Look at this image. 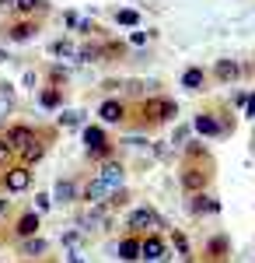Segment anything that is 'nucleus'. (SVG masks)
Listing matches in <instances>:
<instances>
[{
    "mask_svg": "<svg viewBox=\"0 0 255 263\" xmlns=\"http://www.w3.org/2000/svg\"><path fill=\"white\" fill-rule=\"evenodd\" d=\"M84 147H88V155L98 158V162H109V158L116 155V147H112L109 134H105L101 126H84Z\"/></svg>",
    "mask_w": 255,
    "mask_h": 263,
    "instance_id": "nucleus-1",
    "label": "nucleus"
},
{
    "mask_svg": "<svg viewBox=\"0 0 255 263\" xmlns=\"http://www.w3.org/2000/svg\"><path fill=\"white\" fill-rule=\"evenodd\" d=\"M140 112L151 123H172L178 116V105H175V99H147L140 105Z\"/></svg>",
    "mask_w": 255,
    "mask_h": 263,
    "instance_id": "nucleus-2",
    "label": "nucleus"
},
{
    "mask_svg": "<svg viewBox=\"0 0 255 263\" xmlns=\"http://www.w3.org/2000/svg\"><path fill=\"white\" fill-rule=\"evenodd\" d=\"M178 182H182V190L185 193H193V197H199V193H206V186H210V172L203 168V165H185L182 172H178Z\"/></svg>",
    "mask_w": 255,
    "mask_h": 263,
    "instance_id": "nucleus-3",
    "label": "nucleus"
},
{
    "mask_svg": "<svg viewBox=\"0 0 255 263\" xmlns=\"http://www.w3.org/2000/svg\"><path fill=\"white\" fill-rule=\"evenodd\" d=\"M126 224H130L133 235L143 239V235H151L154 228H161V218H157V211H151V207H137V211L130 214V221H126Z\"/></svg>",
    "mask_w": 255,
    "mask_h": 263,
    "instance_id": "nucleus-4",
    "label": "nucleus"
},
{
    "mask_svg": "<svg viewBox=\"0 0 255 263\" xmlns=\"http://www.w3.org/2000/svg\"><path fill=\"white\" fill-rule=\"evenodd\" d=\"M4 141L11 151H25L32 141H39V134H35V126H28V123H14L7 134H4Z\"/></svg>",
    "mask_w": 255,
    "mask_h": 263,
    "instance_id": "nucleus-5",
    "label": "nucleus"
},
{
    "mask_svg": "<svg viewBox=\"0 0 255 263\" xmlns=\"http://www.w3.org/2000/svg\"><path fill=\"white\" fill-rule=\"evenodd\" d=\"M28 186H32V168L11 165V168L4 172V190H7V193H25Z\"/></svg>",
    "mask_w": 255,
    "mask_h": 263,
    "instance_id": "nucleus-6",
    "label": "nucleus"
},
{
    "mask_svg": "<svg viewBox=\"0 0 255 263\" xmlns=\"http://www.w3.org/2000/svg\"><path fill=\"white\" fill-rule=\"evenodd\" d=\"M164 256H168V249H164V239H161L157 232H151V235H143V239H140V260L164 263Z\"/></svg>",
    "mask_w": 255,
    "mask_h": 263,
    "instance_id": "nucleus-7",
    "label": "nucleus"
},
{
    "mask_svg": "<svg viewBox=\"0 0 255 263\" xmlns=\"http://www.w3.org/2000/svg\"><path fill=\"white\" fill-rule=\"evenodd\" d=\"M109 197H112V193H109V186H105V182L95 176V179H91L88 186H84V190H80L77 200H84L88 207H101V203H109Z\"/></svg>",
    "mask_w": 255,
    "mask_h": 263,
    "instance_id": "nucleus-8",
    "label": "nucleus"
},
{
    "mask_svg": "<svg viewBox=\"0 0 255 263\" xmlns=\"http://www.w3.org/2000/svg\"><path fill=\"white\" fill-rule=\"evenodd\" d=\"M98 179L109 186V193H119V190H122V182H126V172H122V165H119V162H112V158H109V162L101 165Z\"/></svg>",
    "mask_w": 255,
    "mask_h": 263,
    "instance_id": "nucleus-9",
    "label": "nucleus"
},
{
    "mask_svg": "<svg viewBox=\"0 0 255 263\" xmlns=\"http://www.w3.org/2000/svg\"><path fill=\"white\" fill-rule=\"evenodd\" d=\"M193 130L203 134V137H220V134H227V126H224V123H217L214 112H199L196 120H193Z\"/></svg>",
    "mask_w": 255,
    "mask_h": 263,
    "instance_id": "nucleus-10",
    "label": "nucleus"
},
{
    "mask_svg": "<svg viewBox=\"0 0 255 263\" xmlns=\"http://www.w3.org/2000/svg\"><path fill=\"white\" fill-rule=\"evenodd\" d=\"M98 120H101V123H122V120H126V102L105 99V102L98 105Z\"/></svg>",
    "mask_w": 255,
    "mask_h": 263,
    "instance_id": "nucleus-11",
    "label": "nucleus"
},
{
    "mask_svg": "<svg viewBox=\"0 0 255 263\" xmlns=\"http://www.w3.org/2000/svg\"><path fill=\"white\" fill-rule=\"evenodd\" d=\"M35 32H39V25L32 18H21L14 25H7V39L11 42H28V39H35Z\"/></svg>",
    "mask_w": 255,
    "mask_h": 263,
    "instance_id": "nucleus-12",
    "label": "nucleus"
},
{
    "mask_svg": "<svg viewBox=\"0 0 255 263\" xmlns=\"http://www.w3.org/2000/svg\"><path fill=\"white\" fill-rule=\"evenodd\" d=\"M39 211H25L18 221H14V235L18 239H35V232H39Z\"/></svg>",
    "mask_w": 255,
    "mask_h": 263,
    "instance_id": "nucleus-13",
    "label": "nucleus"
},
{
    "mask_svg": "<svg viewBox=\"0 0 255 263\" xmlns=\"http://www.w3.org/2000/svg\"><path fill=\"white\" fill-rule=\"evenodd\" d=\"M182 88H185V91H203V88H206V70H203V67H185Z\"/></svg>",
    "mask_w": 255,
    "mask_h": 263,
    "instance_id": "nucleus-14",
    "label": "nucleus"
},
{
    "mask_svg": "<svg viewBox=\"0 0 255 263\" xmlns=\"http://www.w3.org/2000/svg\"><path fill=\"white\" fill-rule=\"evenodd\" d=\"M53 200L56 203H74L77 200V182L74 179H59L56 186H53Z\"/></svg>",
    "mask_w": 255,
    "mask_h": 263,
    "instance_id": "nucleus-15",
    "label": "nucleus"
},
{
    "mask_svg": "<svg viewBox=\"0 0 255 263\" xmlns=\"http://www.w3.org/2000/svg\"><path fill=\"white\" fill-rule=\"evenodd\" d=\"M119 260H126V263L140 260V235H126V239H119Z\"/></svg>",
    "mask_w": 255,
    "mask_h": 263,
    "instance_id": "nucleus-16",
    "label": "nucleus"
},
{
    "mask_svg": "<svg viewBox=\"0 0 255 263\" xmlns=\"http://www.w3.org/2000/svg\"><path fill=\"white\" fill-rule=\"evenodd\" d=\"M18 155H21V165H25V168H32L35 162H42V158H46V144H42V141H32L25 151H18Z\"/></svg>",
    "mask_w": 255,
    "mask_h": 263,
    "instance_id": "nucleus-17",
    "label": "nucleus"
},
{
    "mask_svg": "<svg viewBox=\"0 0 255 263\" xmlns=\"http://www.w3.org/2000/svg\"><path fill=\"white\" fill-rule=\"evenodd\" d=\"M214 74H217V81L231 84V81H238V74H241V67H238L235 60H217V67H214Z\"/></svg>",
    "mask_w": 255,
    "mask_h": 263,
    "instance_id": "nucleus-18",
    "label": "nucleus"
},
{
    "mask_svg": "<svg viewBox=\"0 0 255 263\" xmlns=\"http://www.w3.org/2000/svg\"><path fill=\"white\" fill-rule=\"evenodd\" d=\"M39 105L42 109H59V105H63V88H56V84L42 88L39 91Z\"/></svg>",
    "mask_w": 255,
    "mask_h": 263,
    "instance_id": "nucleus-19",
    "label": "nucleus"
},
{
    "mask_svg": "<svg viewBox=\"0 0 255 263\" xmlns=\"http://www.w3.org/2000/svg\"><path fill=\"white\" fill-rule=\"evenodd\" d=\"M217 211H220L217 197H210V193H199V197H193V214H217Z\"/></svg>",
    "mask_w": 255,
    "mask_h": 263,
    "instance_id": "nucleus-20",
    "label": "nucleus"
},
{
    "mask_svg": "<svg viewBox=\"0 0 255 263\" xmlns=\"http://www.w3.org/2000/svg\"><path fill=\"white\" fill-rule=\"evenodd\" d=\"M14 11H18L21 18H32L35 11H46V0H18V4H14Z\"/></svg>",
    "mask_w": 255,
    "mask_h": 263,
    "instance_id": "nucleus-21",
    "label": "nucleus"
},
{
    "mask_svg": "<svg viewBox=\"0 0 255 263\" xmlns=\"http://www.w3.org/2000/svg\"><path fill=\"white\" fill-rule=\"evenodd\" d=\"M116 25H126V28H140V14L133 11V7H122V11H116Z\"/></svg>",
    "mask_w": 255,
    "mask_h": 263,
    "instance_id": "nucleus-22",
    "label": "nucleus"
},
{
    "mask_svg": "<svg viewBox=\"0 0 255 263\" xmlns=\"http://www.w3.org/2000/svg\"><path fill=\"white\" fill-rule=\"evenodd\" d=\"M49 53H53V57H77V46L67 42V39H56L53 46H49Z\"/></svg>",
    "mask_w": 255,
    "mask_h": 263,
    "instance_id": "nucleus-23",
    "label": "nucleus"
},
{
    "mask_svg": "<svg viewBox=\"0 0 255 263\" xmlns=\"http://www.w3.org/2000/svg\"><path fill=\"white\" fill-rule=\"evenodd\" d=\"M77 60L80 63H98L101 60V46H80V49H77Z\"/></svg>",
    "mask_w": 255,
    "mask_h": 263,
    "instance_id": "nucleus-24",
    "label": "nucleus"
},
{
    "mask_svg": "<svg viewBox=\"0 0 255 263\" xmlns=\"http://www.w3.org/2000/svg\"><path fill=\"white\" fill-rule=\"evenodd\" d=\"M46 249H49L46 239H25V256H42Z\"/></svg>",
    "mask_w": 255,
    "mask_h": 263,
    "instance_id": "nucleus-25",
    "label": "nucleus"
},
{
    "mask_svg": "<svg viewBox=\"0 0 255 263\" xmlns=\"http://www.w3.org/2000/svg\"><path fill=\"white\" fill-rule=\"evenodd\" d=\"M206 249H210V256H214V260H224V253H227V239H224V235H217V239H210Z\"/></svg>",
    "mask_w": 255,
    "mask_h": 263,
    "instance_id": "nucleus-26",
    "label": "nucleus"
},
{
    "mask_svg": "<svg viewBox=\"0 0 255 263\" xmlns=\"http://www.w3.org/2000/svg\"><path fill=\"white\" fill-rule=\"evenodd\" d=\"M77 32H84V35H95L98 28H95V21H88V18H77Z\"/></svg>",
    "mask_w": 255,
    "mask_h": 263,
    "instance_id": "nucleus-27",
    "label": "nucleus"
},
{
    "mask_svg": "<svg viewBox=\"0 0 255 263\" xmlns=\"http://www.w3.org/2000/svg\"><path fill=\"white\" fill-rule=\"evenodd\" d=\"M80 123V112H63L59 116V126H77Z\"/></svg>",
    "mask_w": 255,
    "mask_h": 263,
    "instance_id": "nucleus-28",
    "label": "nucleus"
},
{
    "mask_svg": "<svg viewBox=\"0 0 255 263\" xmlns=\"http://www.w3.org/2000/svg\"><path fill=\"white\" fill-rule=\"evenodd\" d=\"M35 207H39V211H49V207H53V197H49V193H39V197H35Z\"/></svg>",
    "mask_w": 255,
    "mask_h": 263,
    "instance_id": "nucleus-29",
    "label": "nucleus"
},
{
    "mask_svg": "<svg viewBox=\"0 0 255 263\" xmlns=\"http://www.w3.org/2000/svg\"><path fill=\"white\" fill-rule=\"evenodd\" d=\"M11 155H14V151H11V147H7V141L0 137V165H7V158H11Z\"/></svg>",
    "mask_w": 255,
    "mask_h": 263,
    "instance_id": "nucleus-30",
    "label": "nucleus"
},
{
    "mask_svg": "<svg viewBox=\"0 0 255 263\" xmlns=\"http://www.w3.org/2000/svg\"><path fill=\"white\" fill-rule=\"evenodd\" d=\"M77 242H80V232H67V235H63V246H70V249H74Z\"/></svg>",
    "mask_w": 255,
    "mask_h": 263,
    "instance_id": "nucleus-31",
    "label": "nucleus"
},
{
    "mask_svg": "<svg viewBox=\"0 0 255 263\" xmlns=\"http://www.w3.org/2000/svg\"><path fill=\"white\" fill-rule=\"evenodd\" d=\"M67 256H70V263H88V260H84V253H80V249H70Z\"/></svg>",
    "mask_w": 255,
    "mask_h": 263,
    "instance_id": "nucleus-32",
    "label": "nucleus"
},
{
    "mask_svg": "<svg viewBox=\"0 0 255 263\" xmlns=\"http://www.w3.org/2000/svg\"><path fill=\"white\" fill-rule=\"evenodd\" d=\"M245 116H255V91L248 95V102H245Z\"/></svg>",
    "mask_w": 255,
    "mask_h": 263,
    "instance_id": "nucleus-33",
    "label": "nucleus"
},
{
    "mask_svg": "<svg viewBox=\"0 0 255 263\" xmlns=\"http://www.w3.org/2000/svg\"><path fill=\"white\" fill-rule=\"evenodd\" d=\"M130 39H133V46H143V42H147V32H133Z\"/></svg>",
    "mask_w": 255,
    "mask_h": 263,
    "instance_id": "nucleus-34",
    "label": "nucleus"
},
{
    "mask_svg": "<svg viewBox=\"0 0 255 263\" xmlns=\"http://www.w3.org/2000/svg\"><path fill=\"white\" fill-rule=\"evenodd\" d=\"M14 4H18V0H0V7H4V11H14Z\"/></svg>",
    "mask_w": 255,
    "mask_h": 263,
    "instance_id": "nucleus-35",
    "label": "nucleus"
},
{
    "mask_svg": "<svg viewBox=\"0 0 255 263\" xmlns=\"http://www.w3.org/2000/svg\"><path fill=\"white\" fill-rule=\"evenodd\" d=\"M4 211H7V200H0V214H4Z\"/></svg>",
    "mask_w": 255,
    "mask_h": 263,
    "instance_id": "nucleus-36",
    "label": "nucleus"
},
{
    "mask_svg": "<svg viewBox=\"0 0 255 263\" xmlns=\"http://www.w3.org/2000/svg\"><path fill=\"white\" fill-rule=\"evenodd\" d=\"M0 60H7V53H4V49H0Z\"/></svg>",
    "mask_w": 255,
    "mask_h": 263,
    "instance_id": "nucleus-37",
    "label": "nucleus"
},
{
    "mask_svg": "<svg viewBox=\"0 0 255 263\" xmlns=\"http://www.w3.org/2000/svg\"><path fill=\"white\" fill-rule=\"evenodd\" d=\"M0 130H4V120H0Z\"/></svg>",
    "mask_w": 255,
    "mask_h": 263,
    "instance_id": "nucleus-38",
    "label": "nucleus"
}]
</instances>
